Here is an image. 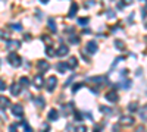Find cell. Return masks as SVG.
Listing matches in <instances>:
<instances>
[{
    "label": "cell",
    "instance_id": "cell-1",
    "mask_svg": "<svg viewBox=\"0 0 147 132\" xmlns=\"http://www.w3.org/2000/svg\"><path fill=\"white\" fill-rule=\"evenodd\" d=\"M7 62H9V65L10 66H13V68H19L21 66V63H22V59L16 54V53H9V56H7Z\"/></svg>",
    "mask_w": 147,
    "mask_h": 132
},
{
    "label": "cell",
    "instance_id": "cell-2",
    "mask_svg": "<svg viewBox=\"0 0 147 132\" xmlns=\"http://www.w3.org/2000/svg\"><path fill=\"white\" fill-rule=\"evenodd\" d=\"M10 110H12V115L16 116V117H22L24 116V106L22 104H12L10 107Z\"/></svg>",
    "mask_w": 147,
    "mask_h": 132
},
{
    "label": "cell",
    "instance_id": "cell-3",
    "mask_svg": "<svg viewBox=\"0 0 147 132\" xmlns=\"http://www.w3.org/2000/svg\"><path fill=\"white\" fill-rule=\"evenodd\" d=\"M134 117L132 116H121V119H119V125L121 126H131V125H134Z\"/></svg>",
    "mask_w": 147,
    "mask_h": 132
},
{
    "label": "cell",
    "instance_id": "cell-4",
    "mask_svg": "<svg viewBox=\"0 0 147 132\" xmlns=\"http://www.w3.org/2000/svg\"><path fill=\"white\" fill-rule=\"evenodd\" d=\"M32 85H34L35 88H41V87L44 85V78H43L41 74L35 75V76L32 78Z\"/></svg>",
    "mask_w": 147,
    "mask_h": 132
},
{
    "label": "cell",
    "instance_id": "cell-5",
    "mask_svg": "<svg viewBox=\"0 0 147 132\" xmlns=\"http://www.w3.org/2000/svg\"><path fill=\"white\" fill-rule=\"evenodd\" d=\"M68 53H69V47H68V46H65V44L59 46V47H57V50L55 52V54H56V56H59V57H63V56H66Z\"/></svg>",
    "mask_w": 147,
    "mask_h": 132
},
{
    "label": "cell",
    "instance_id": "cell-6",
    "mask_svg": "<svg viewBox=\"0 0 147 132\" xmlns=\"http://www.w3.org/2000/svg\"><path fill=\"white\" fill-rule=\"evenodd\" d=\"M37 68H38L40 74H43V72H47L49 69H50V65H49L47 60H38L37 62Z\"/></svg>",
    "mask_w": 147,
    "mask_h": 132
},
{
    "label": "cell",
    "instance_id": "cell-7",
    "mask_svg": "<svg viewBox=\"0 0 147 132\" xmlns=\"http://www.w3.org/2000/svg\"><path fill=\"white\" fill-rule=\"evenodd\" d=\"M105 98H106L107 101H110V103H116L119 97H118V92H116V91H109V92H106Z\"/></svg>",
    "mask_w": 147,
    "mask_h": 132
},
{
    "label": "cell",
    "instance_id": "cell-8",
    "mask_svg": "<svg viewBox=\"0 0 147 132\" xmlns=\"http://www.w3.org/2000/svg\"><path fill=\"white\" fill-rule=\"evenodd\" d=\"M21 47V41L18 40H7V46H6V49L7 50H16Z\"/></svg>",
    "mask_w": 147,
    "mask_h": 132
},
{
    "label": "cell",
    "instance_id": "cell-9",
    "mask_svg": "<svg viewBox=\"0 0 147 132\" xmlns=\"http://www.w3.org/2000/svg\"><path fill=\"white\" fill-rule=\"evenodd\" d=\"M56 84H57L56 76H50V78H49V79H47V91L52 92V91L56 88Z\"/></svg>",
    "mask_w": 147,
    "mask_h": 132
},
{
    "label": "cell",
    "instance_id": "cell-10",
    "mask_svg": "<svg viewBox=\"0 0 147 132\" xmlns=\"http://www.w3.org/2000/svg\"><path fill=\"white\" fill-rule=\"evenodd\" d=\"M87 52L88 53H91V54H94V53H97V50H99V46H97V43L96 41H88L87 43Z\"/></svg>",
    "mask_w": 147,
    "mask_h": 132
},
{
    "label": "cell",
    "instance_id": "cell-11",
    "mask_svg": "<svg viewBox=\"0 0 147 132\" xmlns=\"http://www.w3.org/2000/svg\"><path fill=\"white\" fill-rule=\"evenodd\" d=\"M21 90H22V87L19 85V82H13L10 85V92H12V95H15V97L21 94Z\"/></svg>",
    "mask_w": 147,
    "mask_h": 132
},
{
    "label": "cell",
    "instance_id": "cell-12",
    "mask_svg": "<svg viewBox=\"0 0 147 132\" xmlns=\"http://www.w3.org/2000/svg\"><path fill=\"white\" fill-rule=\"evenodd\" d=\"M77 12H78V3H75V2H74V3L71 5V9H69V12H68V18H69V19H71V18H75Z\"/></svg>",
    "mask_w": 147,
    "mask_h": 132
},
{
    "label": "cell",
    "instance_id": "cell-13",
    "mask_svg": "<svg viewBox=\"0 0 147 132\" xmlns=\"http://www.w3.org/2000/svg\"><path fill=\"white\" fill-rule=\"evenodd\" d=\"M68 69H69V66H68V63H65V62H59V63L56 65V70L59 72V74H65Z\"/></svg>",
    "mask_w": 147,
    "mask_h": 132
},
{
    "label": "cell",
    "instance_id": "cell-14",
    "mask_svg": "<svg viewBox=\"0 0 147 132\" xmlns=\"http://www.w3.org/2000/svg\"><path fill=\"white\" fill-rule=\"evenodd\" d=\"M9 106H10V100L5 97V95H0V107L5 109V107H9Z\"/></svg>",
    "mask_w": 147,
    "mask_h": 132
},
{
    "label": "cell",
    "instance_id": "cell-15",
    "mask_svg": "<svg viewBox=\"0 0 147 132\" xmlns=\"http://www.w3.org/2000/svg\"><path fill=\"white\" fill-rule=\"evenodd\" d=\"M57 116H59V112L56 109H52L50 112H49V119H50V121H56Z\"/></svg>",
    "mask_w": 147,
    "mask_h": 132
},
{
    "label": "cell",
    "instance_id": "cell-16",
    "mask_svg": "<svg viewBox=\"0 0 147 132\" xmlns=\"http://www.w3.org/2000/svg\"><path fill=\"white\" fill-rule=\"evenodd\" d=\"M115 47H116L118 50L124 52V50H125V43L122 41V40H116V41H115Z\"/></svg>",
    "mask_w": 147,
    "mask_h": 132
},
{
    "label": "cell",
    "instance_id": "cell-17",
    "mask_svg": "<svg viewBox=\"0 0 147 132\" xmlns=\"http://www.w3.org/2000/svg\"><path fill=\"white\" fill-rule=\"evenodd\" d=\"M68 66H69V69H71V68H72V69H75V68L78 66L77 57H71V59H69V62H68Z\"/></svg>",
    "mask_w": 147,
    "mask_h": 132
},
{
    "label": "cell",
    "instance_id": "cell-18",
    "mask_svg": "<svg viewBox=\"0 0 147 132\" xmlns=\"http://www.w3.org/2000/svg\"><path fill=\"white\" fill-rule=\"evenodd\" d=\"M88 81L96 82V84H102L103 81H106V76H103V75H100V76H94V78H90Z\"/></svg>",
    "mask_w": 147,
    "mask_h": 132
},
{
    "label": "cell",
    "instance_id": "cell-19",
    "mask_svg": "<svg viewBox=\"0 0 147 132\" xmlns=\"http://www.w3.org/2000/svg\"><path fill=\"white\" fill-rule=\"evenodd\" d=\"M34 103H35L37 106H38L40 109H43V107H44V104H46V103H44V98H43V97H35V98H34Z\"/></svg>",
    "mask_w": 147,
    "mask_h": 132
},
{
    "label": "cell",
    "instance_id": "cell-20",
    "mask_svg": "<svg viewBox=\"0 0 147 132\" xmlns=\"http://www.w3.org/2000/svg\"><path fill=\"white\" fill-rule=\"evenodd\" d=\"M88 21H90V18L88 16H84V18H78V25H81V27H85L88 23Z\"/></svg>",
    "mask_w": 147,
    "mask_h": 132
},
{
    "label": "cell",
    "instance_id": "cell-21",
    "mask_svg": "<svg viewBox=\"0 0 147 132\" xmlns=\"http://www.w3.org/2000/svg\"><path fill=\"white\" fill-rule=\"evenodd\" d=\"M19 85H21V87H22V85H24V87H28V85H30V79H28L27 76H22V78L19 79Z\"/></svg>",
    "mask_w": 147,
    "mask_h": 132
},
{
    "label": "cell",
    "instance_id": "cell-22",
    "mask_svg": "<svg viewBox=\"0 0 147 132\" xmlns=\"http://www.w3.org/2000/svg\"><path fill=\"white\" fill-rule=\"evenodd\" d=\"M128 110H129L131 113H132V112H137V110H138V104H137V103H129V104H128Z\"/></svg>",
    "mask_w": 147,
    "mask_h": 132
},
{
    "label": "cell",
    "instance_id": "cell-23",
    "mask_svg": "<svg viewBox=\"0 0 147 132\" xmlns=\"http://www.w3.org/2000/svg\"><path fill=\"white\" fill-rule=\"evenodd\" d=\"M46 54H47L49 57L55 56V50H53V47H52V46H47V47H46Z\"/></svg>",
    "mask_w": 147,
    "mask_h": 132
},
{
    "label": "cell",
    "instance_id": "cell-24",
    "mask_svg": "<svg viewBox=\"0 0 147 132\" xmlns=\"http://www.w3.org/2000/svg\"><path fill=\"white\" fill-rule=\"evenodd\" d=\"M69 43H71V44H78V43H80V38L77 37V35L71 34V37H69Z\"/></svg>",
    "mask_w": 147,
    "mask_h": 132
},
{
    "label": "cell",
    "instance_id": "cell-25",
    "mask_svg": "<svg viewBox=\"0 0 147 132\" xmlns=\"http://www.w3.org/2000/svg\"><path fill=\"white\" fill-rule=\"evenodd\" d=\"M146 113H147V107L143 106L141 110H140V117H141V121H146Z\"/></svg>",
    "mask_w": 147,
    "mask_h": 132
},
{
    "label": "cell",
    "instance_id": "cell-26",
    "mask_svg": "<svg viewBox=\"0 0 147 132\" xmlns=\"http://www.w3.org/2000/svg\"><path fill=\"white\" fill-rule=\"evenodd\" d=\"M49 28L52 29V32H56V23H55V21L53 19H49Z\"/></svg>",
    "mask_w": 147,
    "mask_h": 132
},
{
    "label": "cell",
    "instance_id": "cell-27",
    "mask_svg": "<svg viewBox=\"0 0 147 132\" xmlns=\"http://www.w3.org/2000/svg\"><path fill=\"white\" fill-rule=\"evenodd\" d=\"M100 112L106 113V115H112V109L110 107H105V106H100Z\"/></svg>",
    "mask_w": 147,
    "mask_h": 132
},
{
    "label": "cell",
    "instance_id": "cell-28",
    "mask_svg": "<svg viewBox=\"0 0 147 132\" xmlns=\"http://www.w3.org/2000/svg\"><path fill=\"white\" fill-rule=\"evenodd\" d=\"M103 131V125L102 123H96L94 128H93V132H102Z\"/></svg>",
    "mask_w": 147,
    "mask_h": 132
},
{
    "label": "cell",
    "instance_id": "cell-29",
    "mask_svg": "<svg viewBox=\"0 0 147 132\" xmlns=\"http://www.w3.org/2000/svg\"><path fill=\"white\" fill-rule=\"evenodd\" d=\"M75 132H87V126L85 125H80L75 128Z\"/></svg>",
    "mask_w": 147,
    "mask_h": 132
},
{
    "label": "cell",
    "instance_id": "cell-30",
    "mask_svg": "<svg viewBox=\"0 0 147 132\" xmlns=\"http://www.w3.org/2000/svg\"><path fill=\"white\" fill-rule=\"evenodd\" d=\"M0 38H2V40H9V34L5 32L3 29H0Z\"/></svg>",
    "mask_w": 147,
    "mask_h": 132
},
{
    "label": "cell",
    "instance_id": "cell-31",
    "mask_svg": "<svg viewBox=\"0 0 147 132\" xmlns=\"http://www.w3.org/2000/svg\"><path fill=\"white\" fill-rule=\"evenodd\" d=\"M74 116H75L77 121H82V113H81L80 110H75V112H74Z\"/></svg>",
    "mask_w": 147,
    "mask_h": 132
},
{
    "label": "cell",
    "instance_id": "cell-32",
    "mask_svg": "<svg viewBox=\"0 0 147 132\" xmlns=\"http://www.w3.org/2000/svg\"><path fill=\"white\" fill-rule=\"evenodd\" d=\"M9 27H10V28H13V29H18V31L22 29V25H21V23H10Z\"/></svg>",
    "mask_w": 147,
    "mask_h": 132
},
{
    "label": "cell",
    "instance_id": "cell-33",
    "mask_svg": "<svg viewBox=\"0 0 147 132\" xmlns=\"http://www.w3.org/2000/svg\"><path fill=\"white\" fill-rule=\"evenodd\" d=\"M81 87H82V82H78V84H75V85L72 87V92H77V91H78Z\"/></svg>",
    "mask_w": 147,
    "mask_h": 132
},
{
    "label": "cell",
    "instance_id": "cell-34",
    "mask_svg": "<svg viewBox=\"0 0 147 132\" xmlns=\"http://www.w3.org/2000/svg\"><path fill=\"white\" fill-rule=\"evenodd\" d=\"M22 128L25 129V132H32V129H31V126L27 123V122H22Z\"/></svg>",
    "mask_w": 147,
    "mask_h": 132
},
{
    "label": "cell",
    "instance_id": "cell-35",
    "mask_svg": "<svg viewBox=\"0 0 147 132\" xmlns=\"http://www.w3.org/2000/svg\"><path fill=\"white\" fill-rule=\"evenodd\" d=\"M41 132H50V125L43 123V125H41Z\"/></svg>",
    "mask_w": 147,
    "mask_h": 132
},
{
    "label": "cell",
    "instance_id": "cell-36",
    "mask_svg": "<svg viewBox=\"0 0 147 132\" xmlns=\"http://www.w3.org/2000/svg\"><path fill=\"white\" fill-rule=\"evenodd\" d=\"M122 87H124V88H129V87H131V82H129L128 79H125L124 82H122Z\"/></svg>",
    "mask_w": 147,
    "mask_h": 132
},
{
    "label": "cell",
    "instance_id": "cell-37",
    "mask_svg": "<svg viewBox=\"0 0 147 132\" xmlns=\"http://www.w3.org/2000/svg\"><path fill=\"white\" fill-rule=\"evenodd\" d=\"M9 132H18V126L16 125H10L9 126Z\"/></svg>",
    "mask_w": 147,
    "mask_h": 132
},
{
    "label": "cell",
    "instance_id": "cell-38",
    "mask_svg": "<svg viewBox=\"0 0 147 132\" xmlns=\"http://www.w3.org/2000/svg\"><path fill=\"white\" fill-rule=\"evenodd\" d=\"M5 90H6V84H5V81L0 79V91H5Z\"/></svg>",
    "mask_w": 147,
    "mask_h": 132
},
{
    "label": "cell",
    "instance_id": "cell-39",
    "mask_svg": "<svg viewBox=\"0 0 147 132\" xmlns=\"http://www.w3.org/2000/svg\"><path fill=\"white\" fill-rule=\"evenodd\" d=\"M41 40H43V41H46V43H49V44H52V40H50V37H46V35H43V37H41Z\"/></svg>",
    "mask_w": 147,
    "mask_h": 132
},
{
    "label": "cell",
    "instance_id": "cell-40",
    "mask_svg": "<svg viewBox=\"0 0 147 132\" xmlns=\"http://www.w3.org/2000/svg\"><path fill=\"white\" fill-rule=\"evenodd\" d=\"M113 16H115V12L109 9V10H107V18H113Z\"/></svg>",
    "mask_w": 147,
    "mask_h": 132
},
{
    "label": "cell",
    "instance_id": "cell-41",
    "mask_svg": "<svg viewBox=\"0 0 147 132\" xmlns=\"http://www.w3.org/2000/svg\"><path fill=\"white\" fill-rule=\"evenodd\" d=\"M141 13H143V21L146 22V6H143V9H141Z\"/></svg>",
    "mask_w": 147,
    "mask_h": 132
},
{
    "label": "cell",
    "instance_id": "cell-42",
    "mask_svg": "<svg viewBox=\"0 0 147 132\" xmlns=\"http://www.w3.org/2000/svg\"><path fill=\"white\" fill-rule=\"evenodd\" d=\"M0 117H2V121H6V116H5V112L0 109Z\"/></svg>",
    "mask_w": 147,
    "mask_h": 132
},
{
    "label": "cell",
    "instance_id": "cell-43",
    "mask_svg": "<svg viewBox=\"0 0 147 132\" xmlns=\"http://www.w3.org/2000/svg\"><path fill=\"white\" fill-rule=\"evenodd\" d=\"M122 3H124V6H127V5H131L132 3V0H122Z\"/></svg>",
    "mask_w": 147,
    "mask_h": 132
},
{
    "label": "cell",
    "instance_id": "cell-44",
    "mask_svg": "<svg viewBox=\"0 0 147 132\" xmlns=\"http://www.w3.org/2000/svg\"><path fill=\"white\" fill-rule=\"evenodd\" d=\"M74 78H75V75H72V76H71V78L66 81V84H65V85H69V82H72V79H74Z\"/></svg>",
    "mask_w": 147,
    "mask_h": 132
},
{
    "label": "cell",
    "instance_id": "cell-45",
    "mask_svg": "<svg viewBox=\"0 0 147 132\" xmlns=\"http://www.w3.org/2000/svg\"><path fill=\"white\" fill-rule=\"evenodd\" d=\"M119 131V125H113V132H118Z\"/></svg>",
    "mask_w": 147,
    "mask_h": 132
},
{
    "label": "cell",
    "instance_id": "cell-46",
    "mask_svg": "<svg viewBox=\"0 0 147 132\" xmlns=\"http://www.w3.org/2000/svg\"><path fill=\"white\" fill-rule=\"evenodd\" d=\"M122 7H124V3L119 2V3H118V9H122Z\"/></svg>",
    "mask_w": 147,
    "mask_h": 132
},
{
    "label": "cell",
    "instance_id": "cell-47",
    "mask_svg": "<svg viewBox=\"0 0 147 132\" xmlns=\"http://www.w3.org/2000/svg\"><path fill=\"white\" fill-rule=\"evenodd\" d=\"M137 132H144V126H140V128L137 129Z\"/></svg>",
    "mask_w": 147,
    "mask_h": 132
},
{
    "label": "cell",
    "instance_id": "cell-48",
    "mask_svg": "<svg viewBox=\"0 0 147 132\" xmlns=\"http://www.w3.org/2000/svg\"><path fill=\"white\" fill-rule=\"evenodd\" d=\"M40 2H41L43 5H46V3H49V0H40Z\"/></svg>",
    "mask_w": 147,
    "mask_h": 132
}]
</instances>
